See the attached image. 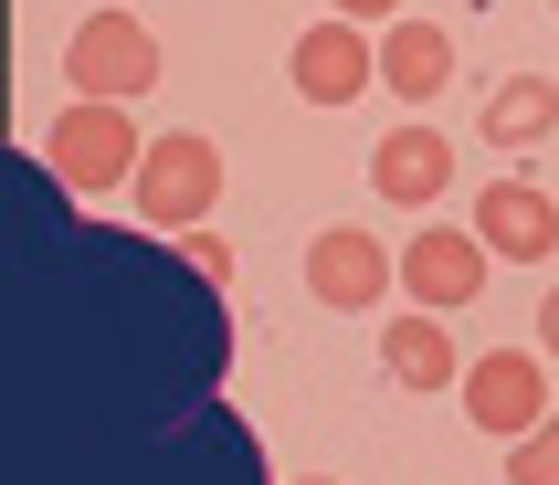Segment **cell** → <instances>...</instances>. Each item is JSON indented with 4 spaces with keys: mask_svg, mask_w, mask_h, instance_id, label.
<instances>
[{
    "mask_svg": "<svg viewBox=\"0 0 559 485\" xmlns=\"http://www.w3.org/2000/svg\"><path fill=\"white\" fill-rule=\"evenodd\" d=\"M138 127H127V106H95V95H74L53 127H43V158H53V180L74 190V201H106V190L138 180Z\"/></svg>",
    "mask_w": 559,
    "mask_h": 485,
    "instance_id": "1",
    "label": "cell"
},
{
    "mask_svg": "<svg viewBox=\"0 0 559 485\" xmlns=\"http://www.w3.org/2000/svg\"><path fill=\"white\" fill-rule=\"evenodd\" d=\"M63 74H74V95H95V106H138V95L158 85V32L138 22V11H106V0H95L85 22H74V43H63Z\"/></svg>",
    "mask_w": 559,
    "mask_h": 485,
    "instance_id": "2",
    "label": "cell"
},
{
    "mask_svg": "<svg viewBox=\"0 0 559 485\" xmlns=\"http://www.w3.org/2000/svg\"><path fill=\"white\" fill-rule=\"evenodd\" d=\"M127 201H138L148 233H190V222H212V201H222V149H212V138H190V127H180V138H148Z\"/></svg>",
    "mask_w": 559,
    "mask_h": 485,
    "instance_id": "3",
    "label": "cell"
},
{
    "mask_svg": "<svg viewBox=\"0 0 559 485\" xmlns=\"http://www.w3.org/2000/svg\"><path fill=\"white\" fill-rule=\"evenodd\" d=\"M391 285H402L423 317H465V306L486 296V242L433 222V233H412L402 253H391Z\"/></svg>",
    "mask_w": 559,
    "mask_h": 485,
    "instance_id": "4",
    "label": "cell"
},
{
    "mask_svg": "<svg viewBox=\"0 0 559 485\" xmlns=\"http://www.w3.org/2000/svg\"><path fill=\"white\" fill-rule=\"evenodd\" d=\"M465 412L475 433H497V443H518L528 423H549V359L538 348H486V359H465Z\"/></svg>",
    "mask_w": 559,
    "mask_h": 485,
    "instance_id": "5",
    "label": "cell"
},
{
    "mask_svg": "<svg viewBox=\"0 0 559 485\" xmlns=\"http://www.w3.org/2000/svg\"><path fill=\"white\" fill-rule=\"evenodd\" d=\"M285 74H296V95H307V106H359V95L380 85V43H370L359 22H338V11H328V22L296 32Z\"/></svg>",
    "mask_w": 559,
    "mask_h": 485,
    "instance_id": "6",
    "label": "cell"
},
{
    "mask_svg": "<svg viewBox=\"0 0 559 485\" xmlns=\"http://www.w3.org/2000/svg\"><path fill=\"white\" fill-rule=\"evenodd\" d=\"M465 233L486 242V264H549L559 253V201L538 180H486L475 212H465Z\"/></svg>",
    "mask_w": 559,
    "mask_h": 485,
    "instance_id": "7",
    "label": "cell"
},
{
    "mask_svg": "<svg viewBox=\"0 0 559 485\" xmlns=\"http://www.w3.org/2000/svg\"><path fill=\"white\" fill-rule=\"evenodd\" d=\"M307 296L338 306V317H370L380 296H391V253H380V233H348V222H328V233L307 242Z\"/></svg>",
    "mask_w": 559,
    "mask_h": 485,
    "instance_id": "8",
    "label": "cell"
},
{
    "mask_svg": "<svg viewBox=\"0 0 559 485\" xmlns=\"http://www.w3.org/2000/svg\"><path fill=\"white\" fill-rule=\"evenodd\" d=\"M370 190L391 212H433L443 190H454V149H443V127H391L370 149Z\"/></svg>",
    "mask_w": 559,
    "mask_h": 485,
    "instance_id": "9",
    "label": "cell"
},
{
    "mask_svg": "<svg viewBox=\"0 0 559 485\" xmlns=\"http://www.w3.org/2000/svg\"><path fill=\"white\" fill-rule=\"evenodd\" d=\"M370 43H380V85L402 95V106H433V95L454 85V32L443 22H412L402 11V22H380Z\"/></svg>",
    "mask_w": 559,
    "mask_h": 485,
    "instance_id": "10",
    "label": "cell"
},
{
    "mask_svg": "<svg viewBox=\"0 0 559 485\" xmlns=\"http://www.w3.org/2000/svg\"><path fill=\"white\" fill-rule=\"evenodd\" d=\"M380 369H391V380H402V391H454V380H465V348H454V338H443V317H391V328H380Z\"/></svg>",
    "mask_w": 559,
    "mask_h": 485,
    "instance_id": "11",
    "label": "cell"
},
{
    "mask_svg": "<svg viewBox=\"0 0 559 485\" xmlns=\"http://www.w3.org/2000/svg\"><path fill=\"white\" fill-rule=\"evenodd\" d=\"M559 127V85L549 74H507L497 95H486V149H549Z\"/></svg>",
    "mask_w": 559,
    "mask_h": 485,
    "instance_id": "12",
    "label": "cell"
},
{
    "mask_svg": "<svg viewBox=\"0 0 559 485\" xmlns=\"http://www.w3.org/2000/svg\"><path fill=\"white\" fill-rule=\"evenodd\" d=\"M507 485H559V412H549V423H528L518 443H507Z\"/></svg>",
    "mask_w": 559,
    "mask_h": 485,
    "instance_id": "13",
    "label": "cell"
},
{
    "mask_svg": "<svg viewBox=\"0 0 559 485\" xmlns=\"http://www.w3.org/2000/svg\"><path fill=\"white\" fill-rule=\"evenodd\" d=\"M180 242H190V264L212 274V285H222V274H233V253H222V242H212V233H201V222H190V233H180Z\"/></svg>",
    "mask_w": 559,
    "mask_h": 485,
    "instance_id": "14",
    "label": "cell"
},
{
    "mask_svg": "<svg viewBox=\"0 0 559 485\" xmlns=\"http://www.w3.org/2000/svg\"><path fill=\"white\" fill-rule=\"evenodd\" d=\"M328 11H338V22H359V32H370V22H402V0H328Z\"/></svg>",
    "mask_w": 559,
    "mask_h": 485,
    "instance_id": "15",
    "label": "cell"
},
{
    "mask_svg": "<svg viewBox=\"0 0 559 485\" xmlns=\"http://www.w3.org/2000/svg\"><path fill=\"white\" fill-rule=\"evenodd\" d=\"M538 359H559V296L538 306Z\"/></svg>",
    "mask_w": 559,
    "mask_h": 485,
    "instance_id": "16",
    "label": "cell"
},
{
    "mask_svg": "<svg viewBox=\"0 0 559 485\" xmlns=\"http://www.w3.org/2000/svg\"><path fill=\"white\" fill-rule=\"evenodd\" d=\"M296 485H338V475H296Z\"/></svg>",
    "mask_w": 559,
    "mask_h": 485,
    "instance_id": "17",
    "label": "cell"
},
{
    "mask_svg": "<svg viewBox=\"0 0 559 485\" xmlns=\"http://www.w3.org/2000/svg\"><path fill=\"white\" fill-rule=\"evenodd\" d=\"M106 11H127V0H106Z\"/></svg>",
    "mask_w": 559,
    "mask_h": 485,
    "instance_id": "18",
    "label": "cell"
}]
</instances>
